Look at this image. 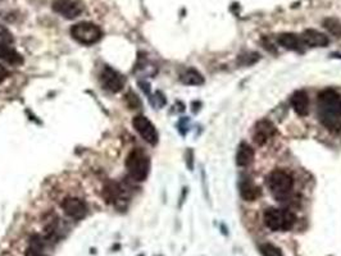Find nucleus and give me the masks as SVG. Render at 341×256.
Returning a JSON list of instances; mask_svg holds the SVG:
<instances>
[{
	"mask_svg": "<svg viewBox=\"0 0 341 256\" xmlns=\"http://www.w3.org/2000/svg\"><path fill=\"white\" fill-rule=\"evenodd\" d=\"M317 106L319 120L328 130L341 128V97L335 90L326 89L318 94Z\"/></svg>",
	"mask_w": 341,
	"mask_h": 256,
	"instance_id": "obj_1",
	"label": "nucleus"
},
{
	"mask_svg": "<svg viewBox=\"0 0 341 256\" xmlns=\"http://www.w3.org/2000/svg\"><path fill=\"white\" fill-rule=\"evenodd\" d=\"M126 168H127L128 176L136 182L145 181L150 170V160L149 156L144 153L141 148L136 147L128 154L126 159Z\"/></svg>",
	"mask_w": 341,
	"mask_h": 256,
	"instance_id": "obj_3",
	"label": "nucleus"
},
{
	"mask_svg": "<svg viewBox=\"0 0 341 256\" xmlns=\"http://www.w3.org/2000/svg\"><path fill=\"white\" fill-rule=\"evenodd\" d=\"M277 41H278L279 45L284 49H286V50L297 51V53H303V48L305 46L300 36L290 32H284L281 33V35H278Z\"/></svg>",
	"mask_w": 341,
	"mask_h": 256,
	"instance_id": "obj_13",
	"label": "nucleus"
},
{
	"mask_svg": "<svg viewBox=\"0 0 341 256\" xmlns=\"http://www.w3.org/2000/svg\"><path fill=\"white\" fill-rule=\"evenodd\" d=\"M274 133H276V127L273 125V123L268 119H260L256 122L255 127H254L253 138L256 145L263 146L273 137Z\"/></svg>",
	"mask_w": 341,
	"mask_h": 256,
	"instance_id": "obj_10",
	"label": "nucleus"
},
{
	"mask_svg": "<svg viewBox=\"0 0 341 256\" xmlns=\"http://www.w3.org/2000/svg\"><path fill=\"white\" fill-rule=\"evenodd\" d=\"M267 187L274 199L284 201L294 188V178L284 169H274L267 176Z\"/></svg>",
	"mask_w": 341,
	"mask_h": 256,
	"instance_id": "obj_2",
	"label": "nucleus"
},
{
	"mask_svg": "<svg viewBox=\"0 0 341 256\" xmlns=\"http://www.w3.org/2000/svg\"><path fill=\"white\" fill-rule=\"evenodd\" d=\"M303 42L308 48H325L330 44V38L327 35L319 32L317 30H313V28H308L304 32L300 35Z\"/></svg>",
	"mask_w": 341,
	"mask_h": 256,
	"instance_id": "obj_11",
	"label": "nucleus"
},
{
	"mask_svg": "<svg viewBox=\"0 0 341 256\" xmlns=\"http://www.w3.org/2000/svg\"><path fill=\"white\" fill-rule=\"evenodd\" d=\"M179 81L184 84H187V86H200V84L204 83V77L196 69L190 68L179 74Z\"/></svg>",
	"mask_w": 341,
	"mask_h": 256,
	"instance_id": "obj_17",
	"label": "nucleus"
},
{
	"mask_svg": "<svg viewBox=\"0 0 341 256\" xmlns=\"http://www.w3.org/2000/svg\"><path fill=\"white\" fill-rule=\"evenodd\" d=\"M71 36L79 44L92 45L100 41L103 32L100 27L91 22H79L72 26Z\"/></svg>",
	"mask_w": 341,
	"mask_h": 256,
	"instance_id": "obj_5",
	"label": "nucleus"
},
{
	"mask_svg": "<svg viewBox=\"0 0 341 256\" xmlns=\"http://www.w3.org/2000/svg\"><path fill=\"white\" fill-rule=\"evenodd\" d=\"M26 256H46V255L43 252V250H36V248L27 247V250H26Z\"/></svg>",
	"mask_w": 341,
	"mask_h": 256,
	"instance_id": "obj_21",
	"label": "nucleus"
},
{
	"mask_svg": "<svg viewBox=\"0 0 341 256\" xmlns=\"http://www.w3.org/2000/svg\"><path fill=\"white\" fill-rule=\"evenodd\" d=\"M126 100L128 101V106H130L131 109H135V108L140 106V100H138V97L136 96L133 92H128V94L126 95Z\"/></svg>",
	"mask_w": 341,
	"mask_h": 256,
	"instance_id": "obj_20",
	"label": "nucleus"
},
{
	"mask_svg": "<svg viewBox=\"0 0 341 256\" xmlns=\"http://www.w3.org/2000/svg\"><path fill=\"white\" fill-rule=\"evenodd\" d=\"M0 59L10 66H21L23 63V56L8 42H0Z\"/></svg>",
	"mask_w": 341,
	"mask_h": 256,
	"instance_id": "obj_14",
	"label": "nucleus"
},
{
	"mask_svg": "<svg viewBox=\"0 0 341 256\" xmlns=\"http://www.w3.org/2000/svg\"><path fill=\"white\" fill-rule=\"evenodd\" d=\"M132 124L136 132L143 137L144 141H146L150 145H156L158 143V132H156L153 123L145 115H136L132 120Z\"/></svg>",
	"mask_w": 341,
	"mask_h": 256,
	"instance_id": "obj_6",
	"label": "nucleus"
},
{
	"mask_svg": "<svg viewBox=\"0 0 341 256\" xmlns=\"http://www.w3.org/2000/svg\"><path fill=\"white\" fill-rule=\"evenodd\" d=\"M100 81H102L103 86L105 90L110 92H119L122 90L123 84H125V78L121 76L117 71H114L110 67H105L102 72L100 76Z\"/></svg>",
	"mask_w": 341,
	"mask_h": 256,
	"instance_id": "obj_9",
	"label": "nucleus"
},
{
	"mask_svg": "<svg viewBox=\"0 0 341 256\" xmlns=\"http://www.w3.org/2000/svg\"><path fill=\"white\" fill-rule=\"evenodd\" d=\"M264 224L273 232L279 230H289L294 227L296 218L290 210L278 209V207H269L264 211Z\"/></svg>",
	"mask_w": 341,
	"mask_h": 256,
	"instance_id": "obj_4",
	"label": "nucleus"
},
{
	"mask_svg": "<svg viewBox=\"0 0 341 256\" xmlns=\"http://www.w3.org/2000/svg\"><path fill=\"white\" fill-rule=\"evenodd\" d=\"M240 196L243 197L245 201H254V200L258 199V196L260 195V189L250 181V179H243L240 182Z\"/></svg>",
	"mask_w": 341,
	"mask_h": 256,
	"instance_id": "obj_16",
	"label": "nucleus"
},
{
	"mask_svg": "<svg viewBox=\"0 0 341 256\" xmlns=\"http://www.w3.org/2000/svg\"><path fill=\"white\" fill-rule=\"evenodd\" d=\"M325 27L333 35H341V23L333 18H328L325 20Z\"/></svg>",
	"mask_w": 341,
	"mask_h": 256,
	"instance_id": "obj_19",
	"label": "nucleus"
},
{
	"mask_svg": "<svg viewBox=\"0 0 341 256\" xmlns=\"http://www.w3.org/2000/svg\"><path fill=\"white\" fill-rule=\"evenodd\" d=\"M53 10L67 19H73L84 12V5L79 0H55Z\"/></svg>",
	"mask_w": 341,
	"mask_h": 256,
	"instance_id": "obj_7",
	"label": "nucleus"
},
{
	"mask_svg": "<svg viewBox=\"0 0 341 256\" xmlns=\"http://www.w3.org/2000/svg\"><path fill=\"white\" fill-rule=\"evenodd\" d=\"M259 248H260V252L263 256H282L281 250L272 243H263Z\"/></svg>",
	"mask_w": 341,
	"mask_h": 256,
	"instance_id": "obj_18",
	"label": "nucleus"
},
{
	"mask_svg": "<svg viewBox=\"0 0 341 256\" xmlns=\"http://www.w3.org/2000/svg\"><path fill=\"white\" fill-rule=\"evenodd\" d=\"M8 76H9V72H8V69L5 68L4 66H2V64H0V83H2V82H4L5 79L8 78Z\"/></svg>",
	"mask_w": 341,
	"mask_h": 256,
	"instance_id": "obj_22",
	"label": "nucleus"
},
{
	"mask_svg": "<svg viewBox=\"0 0 341 256\" xmlns=\"http://www.w3.org/2000/svg\"><path fill=\"white\" fill-rule=\"evenodd\" d=\"M291 106L299 117L309 114V96L304 90H297L291 96Z\"/></svg>",
	"mask_w": 341,
	"mask_h": 256,
	"instance_id": "obj_12",
	"label": "nucleus"
},
{
	"mask_svg": "<svg viewBox=\"0 0 341 256\" xmlns=\"http://www.w3.org/2000/svg\"><path fill=\"white\" fill-rule=\"evenodd\" d=\"M63 211L74 220L84 219L87 212V206L84 200L78 197H66L61 204Z\"/></svg>",
	"mask_w": 341,
	"mask_h": 256,
	"instance_id": "obj_8",
	"label": "nucleus"
},
{
	"mask_svg": "<svg viewBox=\"0 0 341 256\" xmlns=\"http://www.w3.org/2000/svg\"><path fill=\"white\" fill-rule=\"evenodd\" d=\"M254 160V150L246 142H241L236 153V164L238 166H248Z\"/></svg>",
	"mask_w": 341,
	"mask_h": 256,
	"instance_id": "obj_15",
	"label": "nucleus"
}]
</instances>
